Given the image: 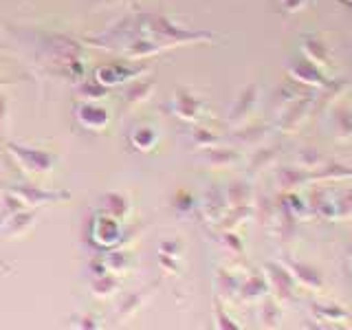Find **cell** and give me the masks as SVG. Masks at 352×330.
<instances>
[{
    "instance_id": "1",
    "label": "cell",
    "mask_w": 352,
    "mask_h": 330,
    "mask_svg": "<svg viewBox=\"0 0 352 330\" xmlns=\"http://www.w3.org/2000/svg\"><path fill=\"white\" fill-rule=\"evenodd\" d=\"M9 150H14L16 157L20 159V163L31 172H49L51 170V157L47 152L20 148L18 143H9Z\"/></svg>"
},
{
    "instance_id": "2",
    "label": "cell",
    "mask_w": 352,
    "mask_h": 330,
    "mask_svg": "<svg viewBox=\"0 0 352 330\" xmlns=\"http://www.w3.org/2000/svg\"><path fill=\"white\" fill-rule=\"evenodd\" d=\"M14 192L20 194L29 203L69 201V194H62V192H42V190H36V187H14Z\"/></svg>"
},
{
    "instance_id": "3",
    "label": "cell",
    "mask_w": 352,
    "mask_h": 330,
    "mask_svg": "<svg viewBox=\"0 0 352 330\" xmlns=\"http://www.w3.org/2000/svg\"><path fill=\"white\" fill-rule=\"evenodd\" d=\"M80 119L86 128H104L108 124V115L104 108L99 106H82Z\"/></svg>"
},
{
    "instance_id": "4",
    "label": "cell",
    "mask_w": 352,
    "mask_h": 330,
    "mask_svg": "<svg viewBox=\"0 0 352 330\" xmlns=\"http://www.w3.org/2000/svg\"><path fill=\"white\" fill-rule=\"evenodd\" d=\"M146 91H150V84H143V86H139V84H135V86H130L128 88V93H126V99L132 104V102H139V99H146L148 97V93Z\"/></svg>"
}]
</instances>
